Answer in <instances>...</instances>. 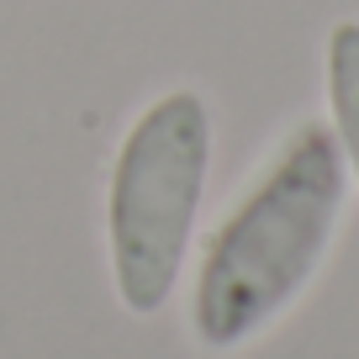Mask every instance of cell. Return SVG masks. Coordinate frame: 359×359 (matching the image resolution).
Masks as SVG:
<instances>
[{
	"mask_svg": "<svg viewBox=\"0 0 359 359\" xmlns=\"http://www.w3.org/2000/svg\"><path fill=\"white\" fill-rule=\"evenodd\" d=\"M338 217L344 148L327 122H302L206 243L191 291L196 344L227 354L264 333L312 285Z\"/></svg>",
	"mask_w": 359,
	"mask_h": 359,
	"instance_id": "obj_1",
	"label": "cell"
},
{
	"mask_svg": "<svg viewBox=\"0 0 359 359\" xmlns=\"http://www.w3.org/2000/svg\"><path fill=\"white\" fill-rule=\"evenodd\" d=\"M212 164V111L201 90H164L137 111L111 164L106 238L111 280L133 317H154L175 296L180 264L196 233Z\"/></svg>",
	"mask_w": 359,
	"mask_h": 359,
	"instance_id": "obj_2",
	"label": "cell"
},
{
	"mask_svg": "<svg viewBox=\"0 0 359 359\" xmlns=\"http://www.w3.org/2000/svg\"><path fill=\"white\" fill-rule=\"evenodd\" d=\"M327 111L344 158L359 175V22L344 16L327 32Z\"/></svg>",
	"mask_w": 359,
	"mask_h": 359,
	"instance_id": "obj_3",
	"label": "cell"
}]
</instances>
